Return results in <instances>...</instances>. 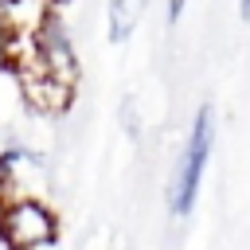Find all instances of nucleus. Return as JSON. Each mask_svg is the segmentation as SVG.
<instances>
[{
	"mask_svg": "<svg viewBox=\"0 0 250 250\" xmlns=\"http://www.w3.org/2000/svg\"><path fill=\"white\" fill-rule=\"evenodd\" d=\"M59 238V215L39 195H16L0 203V242L8 250H47Z\"/></svg>",
	"mask_w": 250,
	"mask_h": 250,
	"instance_id": "2",
	"label": "nucleus"
},
{
	"mask_svg": "<svg viewBox=\"0 0 250 250\" xmlns=\"http://www.w3.org/2000/svg\"><path fill=\"white\" fill-rule=\"evenodd\" d=\"M211 148H215V109L199 105L195 117H191V129H188V141H184L172 188H168V211H172V219H188L191 215L199 184H203V172H207V160H211Z\"/></svg>",
	"mask_w": 250,
	"mask_h": 250,
	"instance_id": "1",
	"label": "nucleus"
},
{
	"mask_svg": "<svg viewBox=\"0 0 250 250\" xmlns=\"http://www.w3.org/2000/svg\"><path fill=\"white\" fill-rule=\"evenodd\" d=\"M16 82H20L23 102H27L35 113H43V117H59V113H66V109H70V102H74V86H70V82L51 78V74H47V70H39L35 62L16 66Z\"/></svg>",
	"mask_w": 250,
	"mask_h": 250,
	"instance_id": "4",
	"label": "nucleus"
},
{
	"mask_svg": "<svg viewBox=\"0 0 250 250\" xmlns=\"http://www.w3.org/2000/svg\"><path fill=\"white\" fill-rule=\"evenodd\" d=\"M27 39H31V62L39 70H47L51 78L74 86V78H78V47H74V35H70L62 12L43 8L35 27H27Z\"/></svg>",
	"mask_w": 250,
	"mask_h": 250,
	"instance_id": "3",
	"label": "nucleus"
},
{
	"mask_svg": "<svg viewBox=\"0 0 250 250\" xmlns=\"http://www.w3.org/2000/svg\"><path fill=\"white\" fill-rule=\"evenodd\" d=\"M180 12H184V0H168V20H172V23L180 20Z\"/></svg>",
	"mask_w": 250,
	"mask_h": 250,
	"instance_id": "6",
	"label": "nucleus"
},
{
	"mask_svg": "<svg viewBox=\"0 0 250 250\" xmlns=\"http://www.w3.org/2000/svg\"><path fill=\"white\" fill-rule=\"evenodd\" d=\"M141 12H145V0H109V39L113 43L129 39Z\"/></svg>",
	"mask_w": 250,
	"mask_h": 250,
	"instance_id": "5",
	"label": "nucleus"
},
{
	"mask_svg": "<svg viewBox=\"0 0 250 250\" xmlns=\"http://www.w3.org/2000/svg\"><path fill=\"white\" fill-rule=\"evenodd\" d=\"M16 4H23V0H0V12H8V8H16Z\"/></svg>",
	"mask_w": 250,
	"mask_h": 250,
	"instance_id": "8",
	"label": "nucleus"
},
{
	"mask_svg": "<svg viewBox=\"0 0 250 250\" xmlns=\"http://www.w3.org/2000/svg\"><path fill=\"white\" fill-rule=\"evenodd\" d=\"M70 4H78V0H51V12H62V8H70Z\"/></svg>",
	"mask_w": 250,
	"mask_h": 250,
	"instance_id": "7",
	"label": "nucleus"
}]
</instances>
